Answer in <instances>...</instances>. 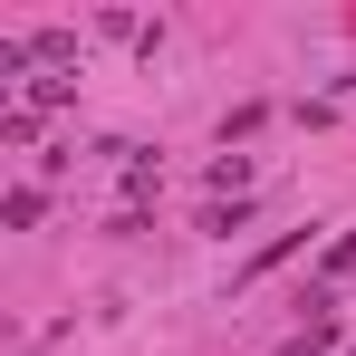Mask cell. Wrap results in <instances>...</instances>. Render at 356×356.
I'll use <instances>...</instances> for the list:
<instances>
[{
    "label": "cell",
    "mask_w": 356,
    "mask_h": 356,
    "mask_svg": "<svg viewBox=\"0 0 356 356\" xmlns=\"http://www.w3.org/2000/svg\"><path fill=\"white\" fill-rule=\"evenodd\" d=\"M327 280H356V232L337 241V250H327Z\"/></svg>",
    "instance_id": "6da1fadb"
}]
</instances>
